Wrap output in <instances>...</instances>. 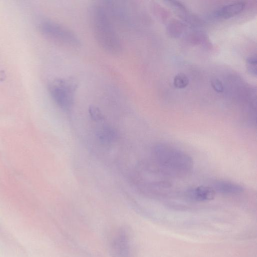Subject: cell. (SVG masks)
<instances>
[{
	"label": "cell",
	"mask_w": 257,
	"mask_h": 257,
	"mask_svg": "<svg viewBox=\"0 0 257 257\" xmlns=\"http://www.w3.org/2000/svg\"><path fill=\"white\" fill-rule=\"evenodd\" d=\"M101 143L107 144L112 142L116 138L115 132L112 128L106 127L102 128L97 134Z\"/></svg>",
	"instance_id": "9c48e42d"
},
{
	"label": "cell",
	"mask_w": 257,
	"mask_h": 257,
	"mask_svg": "<svg viewBox=\"0 0 257 257\" xmlns=\"http://www.w3.org/2000/svg\"><path fill=\"white\" fill-rule=\"evenodd\" d=\"M89 13L91 30L99 47L110 55H119L121 41L102 3L92 5Z\"/></svg>",
	"instance_id": "7a4b0ae2"
},
{
	"label": "cell",
	"mask_w": 257,
	"mask_h": 257,
	"mask_svg": "<svg viewBox=\"0 0 257 257\" xmlns=\"http://www.w3.org/2000/svg\"><path fill=\"white\" fill-rule=\"evenodd\" d=\"M244 7L245 3L243 2L229 5L220 9L216 15L220 18L227 20L239 15L244 10Z\"/></svg>",
	"instance_id": "ba28073f"
},
{
	"label": "cell",
	"mask_w": 257,
	"mask_h": 257,
	"mask_svg": "<svg viewBox=\"0 0 257 257\" xmlns=\"http://www.w3.org/2000/svg\"><path fill=\"white\" fill-rule=\"evenodd\" d=\"M78 83L71 78H56L48 85L49 94L56 104L65 111H70L74 104Z\"/></svg>",
	"instance_id": "3957f363"
},
{
	"label": "cell",
	"mask_w": 257,
	"mask_h": 257,
	"mask_svg": "<svg viewBox=\"0 0 257 257\" xmlns=\"http://www.w3.org/2000/svg\"><path fill=\"white\" fill-rule=\"evenodd\" d=\"M89 112L91 119L95 121H101L104 119L101 111L97 107L91 106Z\"/></svg>",
	"instance_id": "7c38bea8"
},
{
	"label": "cell",
	"mask_w": 257,
	"mask_h": 257,
	"mask_svg": "<svg viewBox=\"0 0 257 257\" xmlns=\"http://www.w3.org/2000/svg\"><path fill=\"white\" fill-rule=\"evenodd\" d=\"M173 84L177 89H184L189 84V79L185 74H179L175 77Z\"/></svg>",
	"instance_id": "30bf717a"
},
{
	"label": "cell",
	"mask_w": 257,
	"mask_h": 257,
	"mask_svg": "<svg viewBox=\"0 0 257 257\" xmlns=\"http://www.w3.org/2000/svg\"><path fill=\"white\" fill-rule=\"evenodd\" d=\"M186 193L189 198L199 202L213 200L216 194L211 187L206 186H199L191 188Z\"/></svg>",
	"instance_id": "8992f818"
},
{
	"label": "cell",
	"mask_w": 257,
	"mask_h": 257,
	"mask_svg": "<svg viewBox=\"0 0 257 257\" xmlns=\"http://www.w3.org/2000/svg\"><path fill=\"white\" fill-rule=\"evenodd\" d=\"M211 86L213 90L217 93H222L224 88L222 83L218 79H214L211 81Z\"/></svg>",
	"instance_id": "4fadbf2b"
},
{
	"label": "cell",
	"mask_w": 257,
	"mask_h": 257,
	"mask_svg": "<svg viewBox=\"0 0 257 257\" xmlns=\"http://www.w3.org/2000/svg\"><path fill=\"white\" fill-rule=\"evenodd\" d=\"M215 193L224 195H237L244 189L240 185L227 180H219L214 182L211 186Z\"/></svg>",
	"instance_id": "52a82bcc"
},
{
	"label": "cell",
	"mask_w": 257,
	"mask_h": 257,
	"mask_svg": "<svg viewBox=\"0 0 257 257\" xmlns=\"http://www.w3.org/2000/svg\"><path fill=\"white\" fill-rule=\"evenodd\" d=\"M113 257H131V246L127 232L119 231L114 236L111 245Z\"/></svg>",
	"instance_id": "5b68a950"
},
{
	"label": "cell",
	"mask_w": 257,
	"mask_h": 257,
	"mask_svg": "<svg viewBox=\"0 0 257 257\" xmlns=\"http://www.w3.org/2000/svg\"><path fill=\"white\" fill-rule=\"evenodd\" d=\"M247 70L249 74L252 76H256V55H253L248 57L246 60Z\"/></svg>",
	"instance_id": "8fae6325"
},
{
	"label": "cell",
	"mask_w": 257,
	"mask_h": 257,
	"mask_svg": "<svg viewBox=\"0 0 257 257\" xmlns=\"http://www.w3.org/2000/svg\"><path fill=\"white\" fill-rule=\"evenodd\" d=\"M154 165L169 178H183L189 175L194 167L193 159L185 152L169 145L159 143L152 149Z\"/></svg>",
	"instance_id": "6da1fadb"
},
{
	"label": "cell",
	"mask_w": 257,
	"mask_h": 257,
	"mask_svg": "<svg viewBox=\"0 0 257 257\" xmlns=\"http://www.w3.org/2000/svg\"><path fill=\"white\" fill-rule=\"evenodd\" d=\"M40 29L42 34L51 41L72 48L81 46V40L74 32L56 22L44 20L41 22Z\"/></svg>",
	"instance_id": "277c9868"
}]
</instances>
